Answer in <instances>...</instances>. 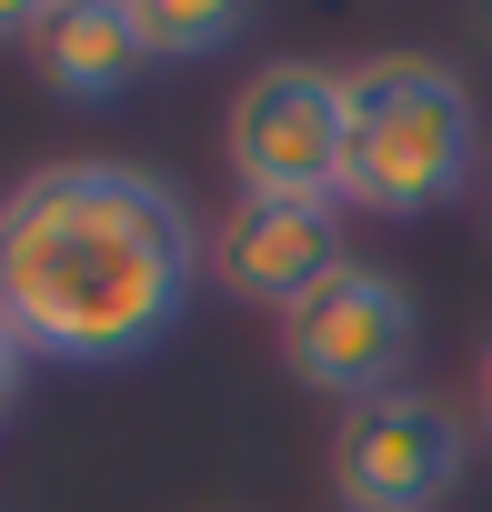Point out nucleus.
<instances>
[{"instance_id":"nucleus-1","label":"nucleus","mask_w":492,"mask_h":512,"mask_svg":"<svg viewBox=\"0 0 492 512\" xmlns=\"http://www.w3.org/2000/svg\"><path fill=\"white\" fill-rule=\"evenodd\" d=\"M211 272V241L181 201V181L81 151L41 161L0 191V322L31 362L121 372L161 352Z\"/></svg>"},{"instance_id":"nucleus-2","label":"nucleus","mask_w":492,"mask_h":512,"mask_svg":"<svg viewBox=\"0 0 492 512\" xmlns=\"http://www.w3.org/2000/svg\"><path fill=\"white\" fill-rule=\"evenodd\" d=\"M482 181V111L452 61L372 51L342 71V211L422 221Z\"/></svg>"},{"instance_id":"nucleus-3","label":"nucleus","mask_w":492,"mask_h":512,"mask_svg":"<svg viewBox=\"0 0 492 512\" xmlns=\"http://www.w3.org/2000/svg\"><path fill=\"white\" fill-rule=\"evenodd\" d=\"M422 352V302L382 262H342L302 312H282V372L302 392H332L342 412L372 392H402Z\"/></svg>"},{"instance_id":"nucleus-4","label":"nucleus","mask_w":492,"mask_h":512,"mask_svg":"<svg viewBox=\"0 0 492 512\" xmlns=\"http://www.w3.org/2000/svg\"><path fill=\"white\" fill-rule=\"evenodd\" d=\"M462 462H472V422L422 382L372 392L332 422V502L342 512H442L462 492Z\"/></svg>"},{"instance_id":"nucleus-5","label":"nucleus","mask_w":492,"mask_h":512,"mask_svg":"<svg viewBox=\"0 0 492 512\" xmlns=\"http://www.w3.org/2000/svg\"><path fill=\"white\" fill-rule=\"evenodd\" d=\"M221 161L241 201H342V71L262 61L231 101Z\"/></svg>"},{"instance_id":"nucleus-6","label":"nucleus","mask_w":492,"mask_h":512,"mask_svg":"<svg viewBox=\"0 0 492 512\" xmlns=\"http://www.w3.org/2000/svg\"><path fill=\"white\" fill-rule=\"evenodd\" d=\"M342 262V201H231L211 231V282L262 312H302Z\"/></svg>"},{"instance_id":"nucleus-7","label":"nucleus","mask_w":492,"mask_h":512,"mask_svg":"<svg viewBox=\"0 0 492 512\" xmlns=\"http://www.w3.org/2000/svg\"><path fill=\"white\" fill-rule=\"evenodd\" d=\"M31 61H41L51 101H121L151 51L131 31V0H51L31 21Z\"/></svg>"},{"instance_id":"nucleus-8","label":"nucleus","mask_w":492,"mask_h":512,"mask_svg":"<svg viewBox=\"0 0 492 512\" xmlns=\"http://www.w3.org/2000/svg\"><path fill=\"white\" fill-rule=\"evenodd\" d=\"M131 31L151 61H201V51L241 41V11L231 0H131Z\"/></svg>"},{"instance_id":"nucleus-9","label":"nucleus","mask_w":492,"mask_h":512,"mask_svg":"<svg viewBox=\"0 0 492 512\" xmlns=\"http://www.w3.org/2000/svg\"><path fill=\"white\" fill-rule=\"evenodd\" d=\"M21 382H31V352H21V332L0 322V422L21 412Z\"/></svg>"},{"instance_id":"nucleus-10","label":"nucleus","mask_w":492,"mask_h":512,"mask_svg":"<svg viewBox=\"0 0 492 512\" xmlns=\"http://www.w3.org/2000/svg\"><path fill=\"white\" fill-rule=\"evenodd\" d=\"M472 412H482V432H492V342H482V372H472Z\"/></svg>"},{"instance_id":"nucleus-11","label":"nucleus","mask_w":492,"mask_h":512,"mask_svg":"<svg viewBox=\"0 0 492 512\" xmlns=\"http://www.w3.org/2000/svg\"><path fill=\"white\" fill-rule=\"evenodd\" d=\"M482 221H492V181H482Z\"/></svg>"}]
</instances>
